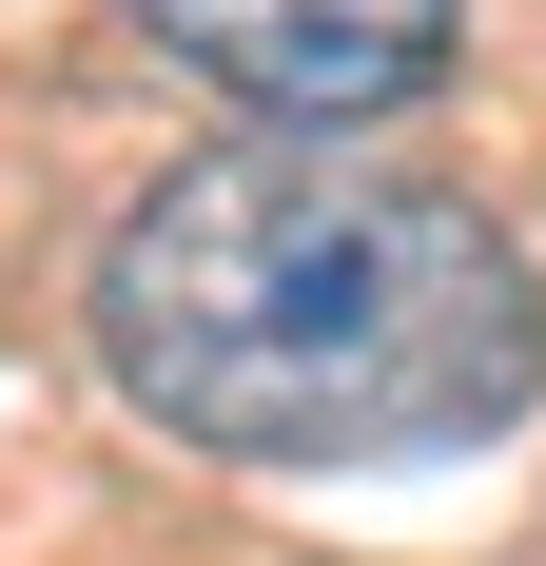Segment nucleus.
<instances>
[{
	"label": "nucleus",
	"instance_id": "nucleus-1",
	"mask_svg": "<svg viewBox=\"0 0 546 566\" xmlns=\"http://www.w3.org/2000/svg\"><path fill=\"white\" fill-rule=\"evenodd\" d=\"M98 371L216 469H430L527 430L546 274L449 176L234 137L98 234Z\"/></svg>",
	"mask_w": 546,
	"mask_h": 566
},
{
	"label": "nucleus",
	"instance_id": "nucleus-2",
	"mask_svg": "<svg viewBox=\"0 0 546 566\" xmlns=\"http://www.w3.org/2000/svg\"><path fill=\"white\" fill-rule=\"evenodd\" d=\"M137 40L176 78H216L234 117H273V137H351V117L449 78L469 0H137Z\"/></svg>",
	"mask_w": 546,
	"mask_h": 566
}]
</instances>
